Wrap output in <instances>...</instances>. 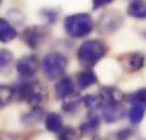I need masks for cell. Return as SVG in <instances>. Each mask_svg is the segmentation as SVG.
Masks as SVG:
<instances>
[{
  "label": "cell",
  "mask_w": 146,
  "mask_h": 140,
  "mask_svg": "<svg viewBox=\"0 0 146 140\" xmlns=\"http://www.w3.org/2000/svg\"><path fill=\"white\" fill-rule=\"evenodd\" d=\"M107 53V46L103 41L97 39L87 40L78 47L77 58L83 66L92 67L98 63Z\"/></svg>",
  "instance_id": "1"
},
{
  "label": "cell",
  "mask_w": 146,
  "mask_h": 140,
  "mask_svg": "<svg viewBox=\"0 0 146 140\" xmlns=\"http://www.w3.org/2000/svg\"><path fill=\"white\" fill-rule=\"evenodd\" d=\"M93 20L89 14H73L66 17L64 30L73 39H82L88 36L93 30Z\"/></svg>",
  "instance_id": "2"
},
{
  "label": "cell",
  "mask_w": 146,
  "mask_h": 140,
  "mask_svg": "<svg viewBox=\"0 0 146 140\" xmlns=\"http://www.w3.org/2000/svg\"><path fill=\"white\" fill-rule=\"evenodd\" d=\"M66 67H67V58L62 53H58V52L47 53L43 57L42 63H41L43 75L50 81L60 79L66 72Z\"/></svg>",
  "instance_id": "3"
},
{
  "label": "cell",
  "mask_w": 146,
  "mask_h": 140,
  "mask_svg": "<svg viewBox=\"0 0 146 140\" xmlns=\"http://www.w3.org/2000/svg\"><path fill=\"white\" fill-rule=\"evenodd\" d=\"M19 94L29 104L37 107L45 101L46 89L40 82L30 78H24L19 86Z\"/></svg>",
  "instance_id": "4"
},
{
  "label": "cell",
  "mask_w": 146,
  "mask_h": 140,
  "mask_svg": "<svg viewBox=\"0 0 146 140\" xmlns=\"http://www.w3.org/2000/svg\"><path fill=\"white\" fill-rule=\"evenodd\" d=\"M40 69V60L36 55H29L16 62V71L23 78H31Z\"/></svg>",
  "instance_id": "5"
},
{
  "label": "cell",
  "mask_w": 146,
  "mask_h": 140,
  "mask_svg": "<svg viewBox=\"0 0 146 140\" xmlns=\"http://www.w3.org/2000/svg\"><path fill=\"white\" fill-rule=\"evenodd\" d=\"M54 94L58 99H68L74 94V83L71 77H61L54 86Z\"/></svg>",
  "instance_id": "6"
},
{
  "label": "cell",
  "mask_w": 146,
  "mask_h": 140,
  "mask_svg": "<svg viewBox=\"0 0 146 140\" xmlns=\"http://www.w3.org/2000/svg\"><path fill=\"white\" fill-rule=\"evenodd\" d=\"M102 105H111V104H120L121 99L124 98V93L118 88L114 87H104L99 94Z\"/></svg>",
  "instance_id": "7"
},
{
  "label": "cell",
  "mask_w": 146,
  "mask_h": 140,
  "mask_svg": "<svg viewBox=\"0 0 146 140\" xmlns=\"http://www.w3.org/2000/svg\"><path fill=\"white\" fill-rule=\"evenodd\" d=\"M42 37H43V30L41 27H37V26L29 27L24 31V34H23L24 41L26 42L27 46L32 47V49L37 47V45L42 40Z\"/></svg>",
  "instance_id": "8"
},
{
  "label": "cell",
  "mask_w": 146,
  "mask_h": 140,
  "mask_svg": "<svg viewBox=\"0 0 146 140\" xmlns=\"http://www.w3.org/2000/svg\"><path fill=\"white\" fill-rule=\"evenodd\" d=\"M102 115L107 123H114L123 118L124 110L120 104H111V105H102Z\"/></svg>",
  "instance_id": "9"
},
{
  "label": "cell",
  "mask_w": 146,
  "mask_h": 140,
  "mask_svg": "<svg viewBox=\"0 0 146 140\" xmlns=\"http://www.w3.org/2000/svg\"><path fill=\"white\" fill-rule=\"evenodd\" d=\"M127 15L135 19L145 20L146 19V0H134L126 9Z\"/></svg>",
  "instance_id": "10"
},
{
  "label": "cell",
  "mask_w": 146,
  "mask_h": 140,
  "mask_svg": "<svg viewBox=\"0 0 146 140\" xmlns=\"http://www.w3.org/2000/svg\"><path fill=\"white\" fill-rule=\"evenodd\" d=\"M97 82H98V77L90 68H87L84 71H82L81 73H78L77 83L81 89H86V88L92 87Z\"/></svg>",
  "instance_id": "11"
},
{
  "label": "cell",
  "mask_w": 146,
  "mask_h": 140,
  "mask_svg": "<svg viewBox=\"0 0 146 140\" xmlns=\"http://www.w3.org/2000/svg\"><path fill=\"white\" fill-rule=\"evenodd\" d=\"M16 36H17L16 29L8 20L0 17V41L1 42L13 41Z\"/></svg>",
  "instance_id": "12"
},
{
  "label": "cell",
  "mask_w": 146,
  "mask_h": 140,
  "mask_svg": "<svg viewBox=\"0 0 146 140\" xmlns=\"http://www.w3.org/2000/svg\"><path fill=\"white\" fill-rule=\"evenodd\" d=\"M45 127L51 133H60L63 128L62 117L57 113H50L45 118Z\"/></svg>",
  "instance_id": "13"
},
{
  "label": "cell",
  "mask_w": 146,
  "mask_h": 140,
  "mask_svg": "<svg viewBox=\"0 0 146 140\" xmlns=\"http://www.w3.org/2000/svg\"><path fill=\"white\" fill-rule=\"evenodd\" d=\"M145 115V107L142 103H133L131 108L129 110V120L131 124L136 125L141 123Z\"/></svg>",
  "instance_id": "14"
},
{
  "label": "cell",
  "mask_w": 146,
  "mask_h": 140,
  "mask_svg": "<svg viewBox=\"0 0 146 140\" xmlns=\"http://www.w3.org/2000/svg\"><path fill=\"white\" fill-rule=\"evenodd\" d=\"M99 125H100V118L96 115V114H92V115L88 117L87 121H84V123L82 124L79 130L82 133H90V131L97 130V129L99 128Z\"/></svg>",
  "instance_id": "15"
},
{
  "label": "cell",
  "mask_w": 146,
  "mask_h": 140,
  "mask_svg": "<svg viewBox=\"0 0 146 140\" xmlns=\"http://www.w3.org/2000/svg\"><path fill=\"white\" fill-rule=\"evenodd\" d=\"M14 93H15V91L11 87L1 84L0 86V107L8 105L14 99Z\"/></svg>",
  "instance_id": "16"
},
{
  "label": "cell",
  "mask_w": 146,
  "mask_h": 140,
  "mask_svg": "<svg viewBox=\"0 0 146 140\" xmlns=\"http://www.w3.org/2000/svg\"><path fill=\"white\" fill-rule=\"evenodd\" d=\"M145 65V56L140 52L131 53L129 56V67L131 71H139L144 67Z\"/></svg>",
  "instance_id": "17"
},
{
  "label": "cell",
  "mask_w": 146,
  "mask_h": 140,
  "mask_svg": "<svg viewBox=\"0 0 146 140\" xmlns=\"http://www.w3.org/2000/svg\"><path fill=\"white\" fill-rule=\"evenodd\" d=\"M43 117H45V113H43L42 110H40L38 108H35V109H32L31 112H29L26 115H24L23 121L25 124H30L31 125V124L38 123Z\"/></svg>",
  "instance_id": "18"
},
{
  "label": "cell",
  "mask_w": 146,
  "mask_h": 140,
  "mask_svg": "<svg viewBox=\"0 0 146 140\" xmlns=\"http://www.w3.org/2000/svg\"><path fill=\"white\" fill-rule=\"evenodd\" d=\"M79 138H81V130H77L74 128H62L58 140H79Z\"/></svg>",
  "instance_id": "19"
},
{
  "label": "cell",
  "mask_w": 146,
  "mask_h": 140,
  "mask_svg": "<svg viewBox=\"0 0 146 140\" xmlns=\"http://www.w3.org/2000/svg\"><path fill=\"white\" fill-rule=\"evenodd\" d=\"M83 104H84L88 109H96L98 107L102 105V102H100V98L99 95H86L83 97Z\"/></svg>",
  "instance_id": "20"
},
{
  "label": "cell",
  "mask_w": 146,
  "mask_h": 140,
  "mask_svg": "<svg viewBox=\"0 0 146 140\" xmlns=\"http://www.w3.org/2000/svg\"><path fill=\"white\" fill-rule=\"evenodd\" d=\"M13 61V53L10 51L3 49L0 50V68H5L11 63Z\"/></svg>",
  "instance_id": "21"
},
{
  "label": "cell",
  "mask_w": 146,
  "mask_h": 140,
  "mask_svg": "<svg viewBox=\"0 0 146 140\" xmlns=\"http://www.w3.org/2000/svg\"><path fill=\"white\" fill-rule=\"evenodd\" d=\"M129 101L131 103H146V88H142V89L130 94Z\"/></svg>",
  "instance_id": "22"
},
{
  "label": "cell",
  "mask_w": 146,
  "mask_h": 140,
  "mask_svg": "<svg viewBox=\"0 0 146 140\" xmlns=\"http://www.w3.org/2000/svg\"><path fill=\"white\" fill-rule=\"evenodd\" d=\"M114 0H93V9H99L105 5H109Z\"/></svg>",
  "instance_id": "23"
},
{
  "label": "cell",
  "mask_w": 146,
  "mask_h": 140,
  "mask_svg": "<svg viewBox=\"0 0 146 140\" xmlns=\"http://www.w3.org/2000/svg\"><path fill=\"white\" fill-rule=\"evenodd\" d=\"M130 134H131V133H130L129 129H125V130L120 131L116 136H118V140H126V139L130 136Z\"/></svg>",
  "instance_id": "24"
},
{
  "label": "cell",
  "mask_w": 146,
  "mask_h": 140,
  "mask_svg": "<svg viewBox=\"0 0 146 140\" xmlns=\"http://www.w3.org/2000/svg\"><path fill=\"white\" fill-rule=\"evenodd\" d=\"M96 140H102V139H96Z\"/></svg>",
  "instance_id": "25"
}]
</instances>
